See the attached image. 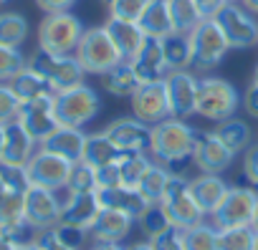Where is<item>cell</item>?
Masks as SVG:
<instances>
[{"label":"cell","mask_w":258,"mask_h":250,"mask_svg":"<svg viewBox=\"0 0 258 250\" xmlns=\"http://www.w3.org/2000/svg\"><path fill=\"white\" fill-rule=\"evenodd\" d=\"M53 230H56V235H58L63 242H69V245L76 247V250H81L84 242H86V237H91L89 230H79V227H71V225H56Z\"/></svg>","instance_id":"7dc6e473"},{"label":"cell","mask_w":258,"mask_h":250,"mask_svg":"<svg viewBox=\"0 0 258 250\" xmlns=\"http://www.w3.org/2000/svg\"><path fill=\"white\" fill-rule=\"evenodd\" d=\"M66 190L69 192H96V170L91 164H86L84 159L76 162L71 170Z\"/></svg>","instance_id":"60d3db41"},{"label":"cell","mask_w":258,"mask_h":250,"mask_svg":"<svg viewBox=\"0 0 258 250\" xmlns=\"http://www.w3.org/2000/svg\"><path fill=\"white\" fill-rule=\"evenodd\" d=\"M104 28H106L109 38L114 41V46H116V51L121 53L124 61H132L137 56V51L147 41V36H145V31H142L140 23H129V21H119V18H106Z\"/></svg>","instance_id":"cb8c5ba5"},{"label":"cell","mask_w":258,"mask_h":250,"mask_svg":"<svg viewBox=\"0 0 258 250\" xmlns=\"http://www.w3.org/2000/svg\"><path fill=\"white\" fill-rule=\"evenodd\" d=\"M18 121L41 147L61 127L58 116H56V94H46V96H41L31 104H23L21 114H18Z\"/></svg>","instance_id":"7c38bea8"},{"label":"cell","mask_w":258,"mask_h":250,"mask_svg":"<svg viewBox=\"0 0 258 250\" xmlns=\"http://www.w3.org/2000/svg\"><path fill=\"white\" fill-rule=\"evenodd\" d=\"M255 207H258V192L253 187H230L210 217L218 230L220 227H240V225L253 222Z\"/></svg>","instance_id":"8fae6325"},{"label":"cell","mask_w":258,"mask_h":250,"mask_svg":"<svg viewBox=\"0 0 258 250\" xmlns=\"http://www.w3.org/2000/svg\"><path fill=\"white\" fill-rule=\"evenodd\" d=\"M172 177H175V172H172L170 167H165L162 162H152V167L147 170V175H145L142 182H140V192H142L152 205H157V202H162V197H165V192H167Z\"/></svg>","instance_id":"d6a6232c"},{"label":"cell","mask_w":258,"mask_h":250,"mask_svg":"<svg viewBox=\"0 0 258 250\" xmlns=\"http://www.w3.org/2000/svg\"><path fill=\"white\" fill-rule=\"evenodd\" d=\"M28 66L48 81V86H51L53 94L69 91V89L84 84V76H86L84 66L79 63V58L74 53L71 56H56V53H48V51H41L38 48L28 58Z\"/></svg>","instance_id":"277c9868"},{"label":"cell","mask_w":258,"mask_h":250,"mask_svg":"<svg viewBox=\"0 0 258 250\" xmlns=\"http://www.w3.org/2000/svg\"><path fill=\"white\" fill-rule=\"evenodd\" d=\"M243 177L250 187H258V144H250L243 152Z\"/></svg>","instance_id":"f6af8a7d"},{"label":"cell","mask_w":258,"mask_h":250,"mask_svg":"<svg viewBox=\"0 0 258 250\" xmlns=\"http://www.w3.org/2000/svg\"><path fill=\"white\" fill-rule=\"evenodd\" d=\"M101 109V101H99V94L86 86V84H79L69 91H58L56 94V116H58V124L61 127H76V129H84L89 121L96 119Z\"/></svg>","instance_id":"8992f818"},{"label":"cell","mask_w":258,"mask_h":250,"mask_svg":"<svg viewBox=\"0 0 258 250\" xmlns=\"http://www.w3.org/2000/svg\"><path fill=\"white\" fill-rule=\"evenodd\" d=\"M74 56L79 58V63L84 66L86 73H96V76H101L104 71H109V68H114L124 61L104 26L86 28Z\"/></svg>","instance_id":"5b68a950"},{"label":"cell","mask_w":258,"mask_h":250,"mask_svg":"<svg viewBox=\"0 0 258 250\" xmlns=\"http://www.w3.org/2000/svg\"><path fill=\"white\" fill-rule=\"evenodd\" d=\"M3 142H6V127L0 124V154H3Z\"/></svg>","instance_id":"680465c9"},{"label":"cell","mask_w":258,"mask_h":250,"mask_svg":"<svg viewBox=\"0 0 258 250\" xmlns=\"http://www.w3.org/2000/svg\"><path fill=\"white\" fill-rule=\"evenodd\" d=\"M238 104H240V96L230 81H225L220 76H203L200 78L195 114H200L210 121H223V119L235 116Z\"/></svg>","instance_id":"3957f363"},{"label":"cell","mask_w":258,"mask_h":250,"mask_svg":"<svg viewBox=\"0 0 258 250\" xmlns=\"http://www.w3.org/2000/svg\"><path fill=\"white\" fill-rule=\"evenodd\" d=\"M253 250H258V232H255V242H253Z\"/></svg>","instance_id":"be15d7a7"},{"label":"cell","mask_w":258,"mask_h":250,"mask_svg":"<svg viewBox=\"0 0 258 250\" xmlns=\"http://www.w3.org/2000/svg\"><path fill=\"white\" fill-rule=\"evenodd\" d=\"M185 250H218V227L213 222H198L185 230Z\"/></svg>","instance_id":"74e56055"},{"label":"cell","mask_w":258,"mask_h":250,"mask_svg":"<svg viewBox=\"0 0 258 250\" xmlns=\"http://www.w3.org/2000/svg\"><path fill=\"white\" fill-rule=\"evenodd\" d=\"M240 3H243L250 13H258V0H240Z\"/></svg>","instance_id":"9f6ffc18"},{"label":"cell","mask_w":258,"mask_h":250,"mask_svg":"<svg viewBox=\"0 0 258 250\" xmlns=\"http://www.w3.org/2000/svg\"><path fill=\"white\" fill-rule=\"evenodd\" d=\"M3 3H8V0H0V6H3Z\"/></svg>","instance_id":"003e7915"},{"label":"cell","mask_w":258,"mask_h":250,"mask_svg":"<svg viewBox=\"0 0 258 250\" xmlns=\"http://www.w3.org/2000/svg\"><path fill=\"white\" fill-rule=\"evenodd\" d=\"M99 84H101V89H104L106 94H111V96H116V99H132L135 91L142 86L140 78L135 76L132 66H129V61H121L119 66L104 71V73L99 76Z\"/></svg>","instance_id":"4316f807"},{"label":"cell","mask_w":258,"mask_h":250,"mask_svg":"<svg viewBox=\"0 0 258 250\" xmlns=\"http://www.w3.org/2000/svg\"><path fill=\"white\" fill-rule=\"evenodd\" d=\"M243 109H245V114L248 116H253V119H258V81H250L248 86H245V91H243Z\"/></svg>","instance_id":"681fc988"},{"label":"cell","mask_w":258,"mask_h":250,"mask_svg":"<svg viewBox=\"0 0 258 250\" xmlns=\"http://www.w3.org/2000/svg\"><path fill=\"white\" fill-rule=\"evenodd\" d=\"M16 250H38V245H36V237H33L31 242H21Z\"/></svg>","instance_id":"6f0895ef"},{"label":"cell","mask_w":258,"mask_h":250,"mask_svg":"<svg viewBox=\"0 0 258 250\" xmlns=\"http://www.w3.org/2000/svg\"><path fill=\"white\" fill-rule=\"evenodd\" d=\"M190 48H192V71H213L220 66L225 53L230 51L223 31L213 18L200 21L190 33Z\"/></svg>","instance_id":"52a82bcc"},{"label":"cell","mask_w":258,"mask_h":250,"mask_svg":"<svg viewBox=\"0 0 258 250\" xmlns=\"http://www.w3.org/2000/svg\"><path fill=\"white\" fill-rule=\"evenodd\" d=\"M198 129H192L185 119L170 116L152 127L150 134V152L157 162L170 167L175 172L177 164H185L192 159L195 144H198Z\"/></svg>","instance_id":"6da1fadb"},{"label":"cell","mask_w":258,"mask_h":250,"mask_svg":"<svg viewBox=\"0 0 258 250\" xmlns=\"http://www.w3.org/2000/svg\"><path fill=\"white\" fill-rule=\"evenodd\" d=\"M253 242H255V230L250 225L218 230V250H253Z\"/></svg>","instance_id":"8d00e7d4"},{"label":"cell","mask_w":258,"mask_h":250,"mask_svg":"<svg viewBox=\"0 0 258 250\" xmlns=\"http://www.w3.org/2000/svg\"><path fill=\"white\" fill-rule=\"evenodd\" d=\"M71 170H74V162L48 152V149H36V154L31 157V162L26 164V172H28V182L36 185V187H46V190H66L69 185V177H71Z\"/></svg>","instance_id":"30bf717a"},{"label":"cell","mask_w":258,"mask_h":250,"mask_svg":"<svg viewBox=\"0 0 258 250\" xmlns=\"http://www.w3.org/2000/svg\"><path fill=\"white\" fill-rule=\"evenodd\" d=\"M28 66V58L21 53V48L0 43V84H8L16 73H21Z\"/></svg>","instance_id":"f35d334b"},{"label":"cell","mask_w":258,"mask_h":250,"mask_svg":"<svg viewBox=\"0 0 258 250\" xmlns=\"http://www.w3.org/2000/svg\"><path fill=\"white\" fill-rule=\"evenodd\" d=\"M228 182L220 175H205L200 172L198 177L190 180V192L195 197V202L203 207L205 215H213L218 210V205L223 202V197L228 195Z\"/></svg>","instance_id":"484cf974"},{"label":"cell","mask_w":258,"mask_h":250,"mask_svg":"<svg viewBox=\"0 0 258 250\" xmlns=\"http://www.w3.org/2000/svg\"><path fill=\"white\" fill-rule=\"evenodd\" d=\"M96 195H99L101 207H111V210L126 212L129 217H135V220H140V217L145 215V210L152 205V202L140 192V187H126V185L109 187V190H96Z\"/></svg>","instance_id":"7402d4cb"},{"label":"cell","mask_w":258,"mask_h":250,"mask_svg":"<svg viewBox=\"0 0 258 250\" xmlns=\"http://www.w3.org/2000/svg\"><path fill=\"white\" fill-rule=\"evenodd\" d=\"M147 240H150L152 250H185V230H180L175 225L155 237H147Z\"/></svg>","instance_id":"ee69618b"},{"label":"cell","mask_w":258,"mask_h":250,"mask_svg":"<svg viewBox=\"0 0 258 250\" xmlns=\"http://www.w3.org/2000/svg\"><path fill=\"white\" fill-rule=\"evenodd\" d=\"M135 217H129L126 212L111 210V207H101L96 222L91 225L89 235L94 242H121L135 227Z\"/></svg>","instance_id":"603a6c76"},{"label":"cell","mask_w":258,"mask_h":250,"mask_svg":"<svg viewBox=\"0 0 258 250\" xmlns=\"http://www.w3.org/2000/svg\"><path fill=\"white\" fill-rule=\"evenodd\" d=\"M228 3H240V0H228Z\"/></svg>","instance_id":"03108f58"},{"label":"cell","mask_w":258,"mask_h":250,"mask_svg":"<svg viewBox=\"0 0 258 250\" xmlns=\"http://www.w3.org/2000/svg\"><path fill=\"white\" fill-rule=\"evenodd\" d=\"M233 157L235 152H230L215 132H205L198 137V144H195V152H192V164L198 167V172H205V175H220L225 172L230 164H233Z\"/></svg>","instance_id":"e0dca14e"},{"label":"cell","mask_w":258,"mask_h":250,"mask_svg":"<svg viewBox=\"0 0 258 250\" xmlns=\"http://www.w3.org/2000/svg\"><path fill=\"white\" fill-rule=\"evenodd\" d=\"M8 190V185H6V177H3V170H0V195H3Z\"/></svg>","instance_id":"91938a15"},{"label":"cell","mask_w":258,"mask_h":250,"mask_svg":"<svg viewBox=\"0 0 258 250\" xmlns=\"http://www.w3.org/2000/svg\"><path fill=\"white\" fill-rule=\"evenodd\" d=\"M119 172H121V185L126 187H140L142 177L152 167V159L145 152H121L119 157Z\"/></svg>","instance_id":"836d02e7"},{"label":"cell","mask_w":258,"mask_h":250,"mask_svg":"<svg viewBox=\"0 0 258 250\" xmlns=\"http://www.w3.org/2000/svg\"><path fill=\"white\" fill-rule=\"evenodd\" d=\"M86 132L84 129H76V127H58L43 144L41 149H48L69 162H81L84 159V147H86Z\"/></svg>","instance_id":"d4e9b609"},{"label":"cell","mask_w":258,"mask_h":250,"mask_svg":"<svg viewBox=\"0 0 258 250\" xmlns=\"http://www.w3.org/2000/svg\"><path fill=\"white\" fill-rule=\"evenodd\" d=\"M21 106L23 104L18 101V96L13 94V89L8 84H0V124H3V127L18 119Z\"/></svg>","instance_id":"7bdbcfd3"},{"label":"cell","mask_w":258,"mask_h":250,"mask_svg":"<svg viewBox=\"0 0 258 250\" xmlns=\"http://www.w3.org/2000/svg\"><path fill=\"white\" fill-rule=\"evenodd\" d=\"M167 8H170V16H172V26L177 33H190L200 21V11L192 0H167Z\"/></svg>","instance_id":"d590c367"},{"label":"cell","mask_w":258,"mask_h":250,"mask_svg":"<svg viewBox=\"0 0 258 250\" xmlns=\"http://www.w3.org/2000/svg\"><path fill=\"white\" fill-rule=\"evenodd\" d=\"M91 250H124L121 242H94Z\"/></svg>","instance_id":"db71d44e"},{"label":"cell","mask_w":258,"mask_h":250,"mask_svg":"<svg viewBox=\"0 0 258 250\" xmlns=\"http://www.w3.org/2000/svg\"><path fill=\"white\" fill-rule=\"evenodd\" d=\"M160 205L165 207L170 222L175 227H180V230H187V227H192V225L205 220L203 207L195 202V197L190 192V180H185L182 175L172 177V182H170V187H167V192H165Z\"/></svg>","instance_id":"9c48e42d"},{"label":"cell","mask_w":258,"mask_h":250,"mask_svg":"<svg viewBox=\"0 0 258 250\" xmlns=\"http://www.w3.org/2000/svg\"><path fill=\"white\" fill-rule=\"evenodd\" d=\"M230 48H250L258 46V21L243 3H225L215 18Z\"/></svg>","instance_id":"ba28073f"},{"label":"cell","mask_w":258,"mask_h":250,"mask_svg":"<svg viewBox=\"0 0 258 250\" xmlns=\"http://www.w3.org/2000/svg\"><path fill=\"white\" fill-rule=\"evenodd\" d=\"M198 84L200 78L192 71H170L165 76V89L170 99V111L177 119H187L195 114L198 106Z\"/></svg>","instance_id":"9a60e30c"},{"label":"cell","mask_w":258,"mask_h":250,"mask_svg":"<svg viewBox=\"0 0 258 250\" xmlns=\"http://www.w3.org/2000/svg\"><path fill=\"white\" fill-rule=\"evenodd\" d=\"M61 200L53 190L31 185L26 190V222L33 232L53 230L61 222Z\"/></svg>","instance_id":"4fadbf2b"},{"label":"cell","mask_w":258,"mask_h":250,"mask_svg":"<svg viewBox=\"0 0 258 250\" xmlns=\"http://www.w3.org/2000/svg\"><path fill=\"white\" fill-rule=\"evenodd\" d=\"M0 230L16 235L21 242L33 240V237H26L31 227L26 222V192L23 190H6L0 195Z\"/></svg>","instance_id":"44dd1931"},{"label":"cell","mask_w":258,"mask_h":250,"mask_svg":"<svg viewBox=\"0 0 258 250\" xmlns=\"http://www.w3.org/2000/svg\"><path fill=\"white\" fill-rule=\"evenodd\" d=\"M129 101H132V116H137L140 121L150 124V127H155V124H160V121L172 116L165 81L142 84Z\"/></svg>","instance_id":"5bb4252c"},{"label":"cell","mask_w":258,"mask_h":250,"mask_svg":"<svg viewBox=\"0 0 258 250\" xmlns=\"http://www.w3.org/2000/svg\"><path fill=\"white\" fill-rule=\"evenodd\" d=\"M121 152H147L150 149V134L152 127L145 121H140L137 116H119L114 121H109L101 129Z\"/></svg>","instance_id":"2e32d148"},{"label":"cell","mask_w":258,"mask_h":250,"mask_svg":"<svg viewBox=\"0 0 258 250\" xmlns=\"http://www.w3.org/2000/svg\"><path fill=\"white\" fill-rule=\"evenodd\" d=\"M250 227L258 232V207H255V215H253V222H250Z\"/></svg>","instance_id":"94428289"},{"label":"cell","mask_w":258,"mask_h":250,"mask_svg":"<svg viewBox=\"0 0 258 250\" xmlns=\"http://www.w3.org/2000/svg\"><path fill=\"white\" fill-rule=\"evenodd\" d=\"M129 66H132L140 84L165 81L170 68H167V61H165V53H162V41L160 38H147L145 46L137 51V56L129 61Z\"/></svg>","instance_id":"d6986e66"},{"label":"cell","mask_w":258,"mask_h":250,"mask_svg":"<svg viewBox=\"0 0 258 250\" xmlns=\"http://www.w3.org/2000/svg\"><path fill=\"white\" fill-rule=\"evenodd\" d=\"M101 3H104V6H106V8H109V6H111V3H114V0H101Z\"/></svg>","instance_id":"e7e4bbea"},{"label":"cell","mask_w":258,"mask_h":250,"mask_svg":"<svg viewBox=\"0 0 258 250\" xmlns=\"http://www.w3.org/2000/svg\"><path fill=\"white\" fill-rule=\"evenodd\" d=\"M36 245H38V250H76V247H71L69 242H63V240L56 235V230L36 232Z\"/></svg>","instance_id":"c3c4849f"},{"label":"cell","mask_w":258,"mask_h":250,"mask_svg":"<svg viewBox=\"0 0 258 250\" xmlns=\"http://www.w3.org/2000/svg\"><path fill=\"white\" fill-rule=\"evenodd\" d=\"M28 38V21L21 13L13 11H0V43L21 48Z\"/></svg>","instance_id":"e575fe53"},{"label":"cell","mask_w":258,"mask_h":250,"mask_svg":"<svg viewBox=\"0 0 258 250\" xmlns=\"http://www.w3.org/2000/svg\"><path fill=\"white\" fill-rule=\"evenodd\" d=\"M192 3L198 6V11H200V16L205 21V18H215V13L228 3V0H192Z\"/></svg>","instance_id":"816d5d0a"},{"label":"cell","mask_w":258,"mask_h":250,"mask_svg":"<svg viewBox=\"0 0 258 250\" xmlns=\"http://www.w3.org/2000/svg\"><path fill=\"white\" fill-rule=\"evenodd\" d=\"M137 222H140V230H142L147 237H155V235L165 232L167 227H172V222H170V217H167V212H165V207H162L160 202H157V205H150Z\"/></svg>","instance_id":"ab89813d"},{"label":"cell","mask_w":258,"mask_h":250,"mask_svg":"<svg viewBox=\"0 0 258 250\" xmlns=\"http://www.w3.org/2000/svg\"><path fill=\"white\" fill-rule=\"evenodd\" d=\"M124 250H152V245H150V240H137L132 245H126Z\"/></svg>","instance_id":"11a10c76"},{"label":"cell","mask_w":258,"mask_h":250,"mask_svg":"<svg viewBox=\"0 0 258 250\" xmlns=\"http://www.w3.org/2000/svg\"><path fill=\"white\" fill-rule=\"evenodd\" d=\"M36 6L43 13H63V11H71L76 6V0H36Z\"/></svg>","instance_id":"f907efd6"},{"label":"cell","mask_w":258,"mask_h":250,"mask_svg":"<svg viewBox=\"0 0 258 250\" xmlns=\"http://www.w3.org/2000/svg\"><path fill=\"white\" fill-rule=\"evenodd\" d=\"M147 6H150V0H114V3L109 6V18L140 23Z\"/></svg>","instance_id":"b9f144b4"},{"label":"cell","mask_w":258,"mask_h":250,"mask_svg":"<svg viewBox=\"0 0 258 250\" xmlns=\"http://www.w3.org/2000/svg\"><path fill=\"white\" fill-rule=\"evenodd\" d=\"M253 81H258V63H255V71H253Z\"/></svg>","instance_id":"6125c7cd"},{"label":"cell","mask_w":258,"mask_h":250,"mask_svg":"<svg viewBox=\"0 0 258 250\" xmlns=\"http://www.w3.org/2000/svg\"><path fill=\"white\" fill-rule=\"evenodd\" d=\"M142 31L147 38H165L170 33H175V26H172V16H170V8H167V0H150V6L140 21Z\"/></svg>","instance_id":"f1b7e54d"},{"label":"cell","mask_w":258,"mask_h":250,"mask_svg":"<svg viewBox=\"0 0 258 250\" xmlns=\"http://www.w3.org/2000/svg\"><path fill=\"white\" fill-rule=\"evenodd\" d=\"M84 31V23L71 11L46 13V18L38 23V48L56 56H71L76 53Z\"/></svg>","instance_id":"7a4b0ae2"},{"label":"cell","mask_w":258,"mask_h":250,"mask_svg":"<svg viewBox=\"0 0 258 250\" xmlns=\"http://www.w3.org/2000/svg\"><path fill=\"white\" fill-rule=\"evenodd\" d=\"M215 134H218V139L230 149V152H245L248 147H250V127L243 121V119H235V116H230V119H223V121H218V127L213 129Z\"/></svg>","instance_id":"1f68e13d"},{"label":"cell","mask_w":258,"mask_h":250,"mask_svg":"<svg viewBox=\"0 0 258 250\" xmlns=\"http://www.w3.org/2000/svg\"><path fill=\"white\" fill-rule=\"evenodd\" d=\"M21 245V240L16 237V235H11V232H6V230H0V250H16Z\"/></svg>","instance_id":"f5cc1de1"},{"label":"cell","mask_w":258,"mask_h":250,"mask_svg":"<svg viewBox=\"0 0 258 250\" xmlns=\"http://www.w3.org/2000/svg\"><path fill=\"white\" fill-rule=\"evenodd\" d=\"M101 212V202L96 192H69V197L61 205V222L79 230H91Z\"/></svg>","instance_id":"ac0fdd59"},{"label":"cell","mask_w":258,"mask_h":250,"mask_svg":"<svg viewBox=\"0 0 258 250\" xmlns=\"http://www.w3.org/2000/svg\"><path fill=\"white\" fill-rule=\"evenodd\" d=\"M121 185V172L119 164H106L96 170V190H109V187H119Z\"/></svg>","instance_id":"bcb514c9"},{"label":"cell","mask_w":258,"mask_h":250,"mask_svg":"<svg viewBox=\"0 0 258 250\" xmlns=\"http://www.w3.org/2000/svg\"><path fill=\"white\" fill-rule=\"evenodd\" d=\"M162 53L167 61L170 71H185L192 68V48H190V36L187 33H170L162 38Z\"/></svg>","instance_id":"4dcf8cb0"},{"label":"cell","mask_w":258,"mask_h":250,"mask_svg":"<svg viewBox=\"0 0 258 250\" xmlns=\"http://www.w3.org/2000/svg\"><path fill=\"white\" fill-rule=\"evenodd\" d=\"M38 142L21 127V121L6 124V142H3V154H0V164L3 167H26L31 157L36 154Z\"/></svg>","instance_id":"ffe728a7"},{"label":"cell","mask_w":258,"mask_h":250,"mask_svg":"<svg viewBox=\"0 0 258 250\" xmlns=\"http://www.w3.org/2000/svg\"><path fill=\"white\" fill-rule=\"evenodd\" d=\"M8 86L13 89V94L18 96L21 104H31V101H36V99H41L46 94H53L51 86H48V81L41 73H36L31 66H26L21 73H16L8 81Z\"/></svg>","instance_id":"83f0119b"},{"label":"cell","mask_w":258,"mask_h":250,"mask_svg":"<svg viewBox=\"0 0 258 250\" xmlns=\"http://www.w3.org/2000/svg\"><path fill=\"white\" fill-rule=\"evenodd\" d=\"M119 157H121V149H119L104 132H96V134H89V137H86L84 162L91 164L94 170L106 167V164H114V162H119Z\"/></svg>","instance_id":"f546056e"}]
</instances>
